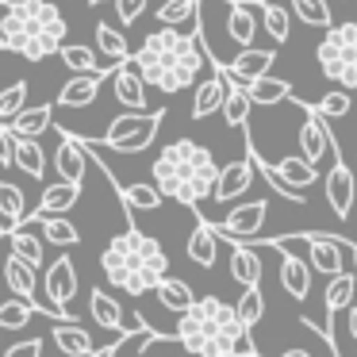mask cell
Instances as JSON below:
<instances>
[{"label": "cell", "mask_w": 357, "mask_h": 357, "mask_svg": "<svg viewBox=\"0 0 357 357\" xmlns=\"http://www.w3.org/2000/svg\"><path fill=\"white\" fill-rule=\"evenodd\" d=\"M142 81L158 93H185L200 85L204 66L211 62L204 50L200 31H181V27H158L142 39V47L131 54Z\"/></svg>", "instance_id": "obj_1"}, {"label": "cell", "mask_w": 357, "mask_h": 357, "mask_svg": "<svg viewBox=\"0 0 357 357\" xmlns=\"http://www.w3.org/2000/svg\"><path fill=\"white\" fill-rule=\"evenodd\" d=\"M173 338L188 357H261L254 334L242 326L238 307L219 296H200L185 315H177Z\"/></svg>", "instance_id": "obj_2"}, {"label": "cell", "mask_w": 357, "mask_h": 357, "mask_svg": "<svg viewBox=\"0 0 357 357\" xmlns=\"http://www.w3.org/2000/svg\"><path fill=\"white\" fill-rule=\"evenodd\" d=\"M100 269L116 292L127 296H146L169 277V254L162 250V242L154 234L139 231V227H127L116 238L104 246L100 254Z\"/></svg>", "instance_id": "obj_3"}, {"label": "cell", "mask_w": 357, "mask_h": 357, "mask_svg": "<svg viewBox=\"0 0 357 357\" xmlns=\"http://www.w3.org/2000/svg\"><path fill=\"white\" fill-rule=\"evenodd\" d=\"M150 173H154V185L165 200H177V204H185V208L196 211L204 200H211V192H215L219 162L204 142L177 139L154 158Z\"/></svg>", "instance_id": "obj_4"}, {"label": "cell", "mask_w": 357, "mask_h": 357, "mask_svg": "<svg viewBox=\"0 0 357 357\" xmlns=\"http://www.w3.org/2000/svg\"><path fill=\"white\" fill-rule=\"evenodd\" d=\"M0 39L24 62H43L66 47V16L54 0H0Z\"/></svg>", "instance_id": "obj_5"}, {"label": "cell", "mask_w": 357, "mask_h": 357, "mask_svg": "<svg viewBox=\"0 0 357 357\" xmlns=\"http://www.w3.org/2000/svg\"><path fill=\"white\" fill-rule=\"evenodd\" d=\"M315 62L326 81H334L338 89L354 93L357 89V24L346 20V24L326 27V35L315 47Z\"/></svg>", "instance_id": "obj_6"}, {"label": "cell", "mask_w": 357, "mask_h": 357, "mask_svg": "<svg viewBox=\"0 0 357 357\" xmlns=\"http://www.w3.org/2000/svg\"><path fill=\"white\" fill-rule=\"evenodd\" d=\"M162 119H165V108H154V112H123L108 123L104 139L96 146H108L116 154H142V150L154 146L158 131H162Z\"/></svg>", "instance_id": "obj_7"}, {"label": "cell", "mask_w": 357, "mask_h": 357, "mask_svg": "<svg viewBox=\"0 0 357 357\" xmlns=\"http://www.w3.org/2000/svg\"><path fill=\"white\" fill-rule=\"evenodd\" d=\"M292 104L303 112L300 135H296V139H300V154H303V158H307V162L319 169V165H323L326 158H334V150H338V139L331 135L326 119L319 116L315 108H311V100H300V96H292Z\"/></svg>", "instance_id": "obj_8"}, {"label": "cell", "mask_w": 357, "mask_h": 357, "mask_svg": "<svg viewBox=\"0 0 357 357\" xmlns=\"http://www.w3.org/2000/svg\"><path fill=\"white\" fill-rule=\"evenodd\" d=\"M265 215H269V200H246L227 211L223 223H215V231L223 242H257V234L265 227Z\"/></svg>", "instance_id": "obj_9"}, {"label": "cell", "mask_w": 357, "mask_h": 357, "mask_svg": "<svg viewBox=\"0 0 357 357\" xmlns=\"http://www.w3.org/2000/svg\"><path fill=\"white\" fill-rule=\"evenodd\" d=\"M73 296H77V265H73V257H54L47 265V277H43V300L62 319H73L70 315Z\"/></svg>", "instance_id": "obj_10"}, {"label": "cell", "mask_w": 357, "mask_h": 357, "mask_svg": "<svg viewBox=\"0 0 357 357\" xmlns=\"http://www.w3.org/2000/svg\"><path fill=\"white\" fill-rule=\"evenodd\" d=\"M354 169L346 165V158H342V146L334 150L331 158V169H326V204H331V211L338 219H349V211H354Z\"/></svg>", "instance_id": "obj_11"}, {"label": "cell", "mask_w": 357, "mask_h": 357, "mask_svg": "<svg viewBox=\"0 0 357 357\" xmlns=\"http://www.w3.org/2000/svg\"><path fill=\"white\" fill-rule=\"evenodd\" d=\"M250 185H254V158L246 154V158L227 162L223 169H219V181H215L211 200H215V204H231V200H238V196H246Z\"/></svg>", "instance_id": "obj_12"}, {"label": "cell", "mask_w": 357, "mask_h": 357, "mask_svg": "<svg viewBox=\"0 0 357 357\" xmlns=\"http://www.w3.org/2000/svg\"><path fill=\"white\" fill-rule=\"evenodd\" d=\"M227 93H231V77H227V70L219 66V70L211 73V77H204L200 85H196V93H192V119L196 123L208 119V116H215V112H223Z\"/></svg>", "instance_id": "obj_13"}, {"label": "cell", "mask_w": 357, "mask_h": 357, "mask_svg": "<svg viewBox=\"0 0 357 357\" xmlns=\"http://www.w3.org/2000/svg\"><path fill=\"white\" fill-rule=\"evenodd\" d=\"M112 89H116V100L123 104L127 112H146V81H142L139 66L127 58V62L116 66V73H112Z\"/></svg>", "instance_id": "obj_14"}, {"label": "cell", "mask_w": 357, "mask_h": 357, "mask_svg": "<svg viewBox=\"0 0 357 357\" xmlns=\"http://www.w3.org/2000/svg\"><path fill=\"white\" fill-rule=\"evenodd\" d=\"M85 165H89V146L77 139V135L62 131V142H58V150H54L58 177L70 181V185H81V181H85Z\"/></svg>", "instance_id": "obj_15"}, {"label": "cell", "mask_w": 357, "mask_h": 357, "mask_svg": "<svg viewBox=\"0 0 357 357\" xmlns=\"http://www.w3.org/2000/svg\"><path fill=\"white\" fill-rule=\"evenodd\" d=\"M273 62H277V50L246 47V50H238V54H234L231 62L223 66V70L231 73V77L238 81V85H250V81H257V77H269Z\"/></svg>", "instance_id": "obj_16"}, {"label": "cell", "mask_w": 357, "mask_h": 357, "mask_svg": "<svg viewBox=\"0 0 357 357\" xmlns=\"http://www.w3.org/2000/svg\"><path fill=\"white\" fill-rule=\"evenodd\" d=\"M280 288H284L288 296H292L296 303H303L311 296V277H315V269H311L307 261H303L300 254H292V250H280Z\"/></svg>", "instance_id": "obj_17"}, {"label": "cell", "mask_w": 357, "mask_h": 357, "mask_svg": "<svg viewBox=\"0 0 357 357\" xmlns=\"http://www.w3.org/2000/svg\"><path fill=\"white\" fill-rule=\"evenodd\" d=\"M257 31H261V12H257V4H246V0H227V35L246 50V47H254V35Z\"/></svg>", "instance_id": "obj_18"}, {"label": "cell", "mask_w": 357, "mask_h": 357, "mask_svg": "<svg viewBox=\"0 0 357 357\" xmlns=\"http://www.w3.org/2000/svg\"><path fill=\"white\" fill-rule=\"evenodd\" d=\"M219 242L223 238H219L215 223H208V219L196 215V227H192V234H188V242H185L188 261L200 265V269H211V265L219 261Z\"/></svg>", "instance_id": "obj_19"}, {"label": "cell", "mask_w": 357, "mask_h": 357, "mask_svg": "<svg viewBox=\"0 0 357 357\" xmlns=\"http://www.w3.org/2000/svg\"><path fill=\"white\" fill-rule=\"evenodd\" d=\"M112 73H77V77H70L62 85V93H58L54 104L58 108H89V104L96 100V93H100V81L112 77Z\"/></svg>", "instance_id": "obj_20"}, {"label": "cell", "mask_w": 357, "mask_h": 357, "mask_svg": "<svg viewBox=\"0 0 357 357\" xmlns=\"http://www.w3.org/2000/svg\"><path fill=\"white\" fill-rule=\"evenodd\" d=\"M50 342H54V346L62 349L66 357H93V354H96L93 334H89L85 326H77V319H62V323H54Z\"/></svg>", "instance_id": "obj_21"}, {"label": "cell", "mask_w": 357, "mask_h": 357, "mask_svg": "<svg viewBox=\"0 0 357 357\" xmlns=\"http://www.w3.org/2000/svg\"><path fill=\"white\" fill-rule=\"evenodd\" d=\"M77 200H81V185H70V181H58V185H47V188H43V200H39V208H35L27 219H50V215H66V211H70Z\"/></svg>", "instance_id": "obj_22"}, {"label": "cell", "mask_w": 357, "mask_h": 357, "mask_svg": "<svg viewBox=\"0 0 357 357\" xmlns=\"http://www.w3.org/2000/svg\"><path fill=\"white\" fill-rule=\"evenodd\" d=\"M261 254L257 246H246V242H231V277L238 280L242 288H257L261 284Z\"/></svg>", "instance_id": "obj_23"}, {"label": "cell", "mask_w": 357, "mask_h": 357, "mask_svg": "<svg viewBox=\"0 0 357 357\" xmlns=\"http://www.w3.org/2000/svg\"><path fill=\"white\" fill-rule=\"evenodd\" d=\"M257 12H261V31L273 35V43L284 47L292 39V8H288V0H254Z\"/></svg>", "instance_id": "obj_24"}, {"label": "cell", "mask_w": 357, "mask_h": 357, "mask_svg": "<svg viewBox=\"0 0 357 357\" xmlns=\"http://www.w3.org/2000/svg\"><path fill=\"white\" fill-rule=\"evenodd\" d=\"M89 311H93V319L104 326V331L127 334V311L119 307V300H116L112 292H104V288H93V296H89Z\"/></svg>", "instance_id": "obj_25"}, {"label": "cell", "mask_w": 357, "mask_h": 357, "mask_svg": "<svg viewBox=\"0 0 357 357\" xmlns=\"http://www.w3.org/2000/svg\"><path fill=\"white\" fill-rule=\"evenodd\" d=\"M273 173H277L280 181H284L288 188H296V192H303V188H311L319 181V169L307 162L303 154H288V158H280L277 165H273Z\"/></svg>", "instance_id": "obj_26"}, {"label": "cell", "mask_w": 357, "mask_h": 357, "mask_svg": "<svg viewBox=\"0 0 357 357\" xmlns=\"http://www.w3.org/2000/svg\"><path fill=\"white\" fill-rule=\"evenodd\" d=\"M354 296H357V273H338V277H331V284H326V319H338L342 311L354 307Z\"/></svg>", "instance_id": "obj_27"}, {"label": "cell", "mask_w": 357, "mask_h": 357, "mask_svg": "<svg viewBox=\"0 0 357 357\" xmlns=\"http://www.w3.org/2000/svg\"><path fill=\"white\" fill-rule=\"evenodd\" d=\"M250 100H254V108H273V104L280 100H292V81H280V77H257L246 85Z\"/></svg>", "instance_id": "obj_28"}, {"label": "cell", "mask_w": 357, "mask_h": 357, "mask_svg": "<svg viewBox=\"0 0 357 357\" xmlns=\"http://www.w3.org/2000/svg\"><path fill=\"white\" fill-rule=\"evenodd\" d=\"M50 123H54V108H50V104H39V108H24L8 127H12L16 139H39Z\"/></svg>", "instance_id": "obj_29"}, {"label": "cell", "mask_w": 357, "mask_h": 357, "mask_svg": "<svg viewBox=\"0 0 357 357\" xmlns=\"http://www.w3.org/2000/svg\"><path fill=\"white\" fill-rule=\"evenodd\" d=\"M27 200L24 192H20L16 185H8V181H0V223L8 227V231H16V227L27 223Z\"/></svg>", "instance_id": "obj_30"}, {"label": "cell", "mask_w": 357, "mask_h": 357, "mask_svg": "<svg viewBox=\"0 0 357 357\" xmlns=\"http://www.w3.org/2000/svg\"><path fill=\"white\" fill-rule=\"evenodd\" d=\"M119 200H123V211H158L165 196L158 192V185H116Z\"/></svg>", "instance_id": "obj_31"}, {"label": "cell", "mask_w": 357, "mask_h": 357, "mask_svg": "<svg viewBox=\"0 0 357 357\" xmlns=\"http://www.w3.org/2000/svg\"><path fill=\"white\" fill-rule=\"evenodd\" d=\"M154 296H158V303H162V307L177 311V315H185V311L192 307L196 300H200V296H196L192 288L185 284V280H177V277H165L162 284L154 288Z\"/></svg>", "instance_id": "obj_32"}, {"label": "cell", "mask_w": 357, "mask_h": 357, "mask_svg": "<svg viewBox=\"0 0 357 357\" xmlns=\"http://www.w3.org/2000/svg\"><path fill=\"white\" fill-rule=\"evenodd\" d=\"M93 35H96V47H100V54L108 58V66H119V62H127V58H131V47H127L123 31H116L108 20H100V24L93 27Z\"/></svg>", "instance_id": "obj_33"}, {"label": "cell", "mask_w": 357, "mask_h": 357, "mask_svg": "<svg viewBox=\"0 0 357 357\" xmlns=\"http://www.w3.org/2000/svg\"><path fill=\"white\" fill-rule=\"evenodd\" d=\"M58 58H62L73 73H112L116 70V66H104L93 47H77V43H66V47L58 50Z\"/></svg>", "instance_id": "obj_34"}, {"label": "cell", "mask_w": 357, "mask_h": 357, "mask_svg": "<svg viewBox=\"0 0 357 357\" xmlns=\"http://www.w3.org/2000/svg\"><path fill=\"white\" fill-rule=\"evenodd\" d=\"M8 246H12V254L24 257L27 265H35V269L47 261V250H43V242L31 234V223H24V227H16V231H8Z\"/></svg>", "instance_id": "obj_35"}, {"label": "cell", "mask_w": 357, "mask_h": 357, "mask_svg": "<svg viewBox=\"0 0 357 357\" xmlns=\"http://www.w3.org/2000/svg\"><path fill=\"white\" fill-rule=\"evenodd\" d=\"M16 169L35 181L47 177V150L39 146V139H16Z\"/></svg>", "instance_id": "obj_36"}, {"label": "cell", "mask_w": 357, "mask_h": 357, "mask_svg": "<svg viewBox=\"0 0 357 357\" xmlns=\"http://www.w3.org/2000/svg\"><path fill=\"white\" fill-rule=\"evenodd\" d=\"M196 16H200V0H162L154 12L158 27H181L188 20L196 24Z\"/></svg>", "instance_id": "obj_37"}, {"label": "cell", "mask_w": 357, "mask_h": 357, "mask_svg": "<svg viewBox=\"0 0 357 357\" xmlns=\"http://www.w3.org/2000/svg\"><path fill=\"white\" fill-rule=\"evenodd\" d=\"M227 77H231V73H227ZM250 108H254V100H250L246 85H238V81L231 77V93H227V104H223V123L227 127H246Z\"/></svg>", "instance_id": "obj_38"}, {"label": "cell", "mask_w": 357, "mask_h": 357, "mask_svg": "<svg viewBox=\"0 0 357 357\" xmlns=\"http://www.w3.org/2000/svg\"><path fill=\"white\" fill-rule=\"evenodd\" d=\"M27 223H39L43 234H47V242H54V246H77L81 242V231L70 223V219L62 215H50V219H27Z\"/></svg>", "instance_id": "obj_39"}, {"label": "cell", "mask_w": 357, "mask_h": 357, "mask_svg": "<svg viewBox=\"0 0 357 357\" xmlns=\"http://www.w3.org/2000/svg\"><path fill=\"white\" fill-rule=\"evenodd\" d=\"M35 315H43L35 303L27 300H8V303H0V331H24L27 323H31Z\"/></svg>", "instance_id": "obj_40"}, {"label": "cell", "mask_w": 357, "mask_h": 357, "mask_svg": "<svg viewBox=\"0 0 357 357\" xmlns=\"http://www.w3.org/2000/svg\"><path fill=\"white\" fill-rule=\"evenodd\" d=\"M288 8L303 20L307 27H334V16H331V4L326 0H288Z\"/></svg>", "instance_id": "obj_41"}, {"label": "cell", "mask_w": 357, "mask_h": 357, "mask_svg": "<svg viewBox=\"0 0 357 357\" xmlns=\"http://www.w3.org/2000/svg\"><path fill=\"white\" fill-rule=\"evenodd\" d=\"M238 319H242V326H246L250 334H254V326L261 323V315H265V292H261V284L257 288H246V292L238 296Z\"/></svg>", "instance_id": "obj_42"}, {"label": "cell", "mask_w": 357, "mask_h": 357, "mask_svg": "<svg viewBox=\"0 0 357 357\" xmlns=\"http://www.w3.org/2000/svg\"><path fill=\"white\" fill-rule=\"evenodd\" d=\"M311 108H315L323 119H346L349 108H354V96H349L346 89H334V93H323V96H319Z\"/></svg>", "instance_id": "obj_43"}, {"label": "cell", "mask_w": 357, "mask_h": 357, "mask_svg": "<svg viewBox=\"0 0 357 357\" xmlns=\"http://www.w3.org/2000/svg\"><path fill=\"white\" fill-rule=\"evenodd\" d=\"M24 108H27V81H16V85H8L0 93V123L4 119H16Z\"/></svg>", "instance_id": "obj_44"}, {"label": "cell", "mask_w": 357, "mask_h": 357, "mask_svg": "<svg viewBox=\"0 0 357 357\" xmlns=\"http://www.w3.org/2000/svg\"><path fill=\"white\" fill-rule=\"evenodd\" d=\"M142 12H146V0H116V16L123 27H131Z\"/></svg>", "instance_id": "obj_45"}, {"label": "cell", "mask_w": 357, "mask_h": 357, "mask_svg": "<svg viewBox=\"0 0 357 357\" xmlns=\"http://www.w3.org/2000/svg\"><path fill=\"white\" fill-rule=\"evenodd\" d=\"M0 165H16V135L0 123Z\"/></svg>", "instance_id": "obj_46"}, {"label": "cell", "mask_w": 357, "mask_h": 357, "mask_svg": "<svg viewBox=\"0 0 357 357\" xmlns=\"http://www.w3.org/2000/svg\"><path fill=\"white\" fill-rule=\"evenodd\" d=\"M4 357H43V338H27L4 349Z\"/></svg>", "instance_id": "obj_47"}, {"label": "cell", "mask_w": 357, "mask_h": 357, "mask_svg": "<svg viewBox=\"0 0 357 357\" xmlns=\"http://www.w3.org/2000/svg\"><path fill=\"white\" fill-rule=\"evenodd\" d=\"M346 331H349V338L357 342V307H349V311H346Z\"/></svg>", "instance_id": "obj_48"}, {"label": "cell", "mask_w": 357, "mask_h": 357, "mask_svg": "<svg viewBox=\"0 0 357 357\" xmlns=\"http://www.w3.org/2000/svg\"><path fill=\"white\" fill-rule=\"evenodd\" d=\"M93 357H119V338L112 342V346H104V349H96Z\"/></svg>", "instance_id": "obj_49"}, {"label": "cell", "mask_w": 357, "mask_h": 357, "mask_svg": "<svg viewBox=\"0 0 357 357\" xmlns=\"http://www.w3.org/2000/svg\"><path fill=\"white\" fill-rule=\"evenodd\" d=\"M346 254L354 257V273H357V242H349V238H346Z\"/></svg>", "instance_id": "obj_50"}, {"label": "cell", "mask_w": 357, "mask_h": 357, "mask_svg": "<svg viewBox=\"0 0 357 357\" xmlns=\"http://www.w3.org/2000/svg\"><path fill=\"white\" fill-rule=\"evenodd\" d=\"M280 357H311L307 349H288V354H280Z\"/></svg>", "instance_id": "obj_51"}, {"label": "cell", "mask_w": 357, "mask_h": 357, "mask_svg": "<svg viewBox=\"0 0 357 357\" xmlns=\"http://www.w3.org/2000/svg\"><path fill=\"white\" fill-rule=\"evenodd\" d=\"M85 4H93V8H96V4H108V0H85ZM112 4H116V0H112Z\"/></svg>", "instance_id": "obj_52"}, {"label": "cell", "mask_w": 357, "mask_h": 357, "mask_svg": "<svg viewBox=\"0 0 357 357\" xmlns=\"http://www.w3.org/2000/svg\"><path fill=\"white\" fill-rule=\"evenodd\" d=\"M4 238H8V227H4V223H0V242H4Z\"/></svg>", "instance_id": "obj_53"}, {"label": "cell", "mask_w": 357, "mask_h": 357, "mask_svg": "<svg viewBox=\"0 0 357 357\" xmlns=\"http://www.w3.org/2000/svg\"><path fill=\"white\" fill-rule=\"evenodd\" d=\"M0 50H8V47H4V39H0Z\"/></svg>", "instance_id": "obj_54"}, {"label": "cell", "mask_w": 357, "mask_h": 357, "mask_svg": "<svg viewBox=\"0 0 357 357\" xmlns=\"http://www.w3.org/2000/svg\"><path fill=\"white\" fill-rule=\"evenodd\" d=\"M0 357H4V349H0Z\"/></svg>", "instance_id": "obj_55"}]
</instances>
